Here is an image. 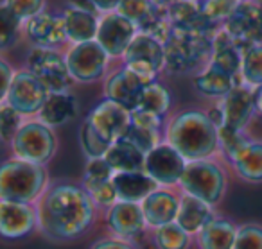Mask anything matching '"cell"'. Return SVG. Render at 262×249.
<instances>
[{
    "label": "cell",
    "mask_w": 262,
    "mask_h": 249,
    "mask_svg": "<svg viewBox=\"0 0 262 249\" xmlns=\"http://www.w3.org/2000/svg\"><path fill=\"white\" fill-rule=\"evenodd\" d=\"M38 208V231L58 244L81 238L95 222L97 206L83 185L54 183L47 188Z\"/></svg>",
    "instance_id": "1"
},
{
    "label": "cell",
    "mask_w": 262,
    "mask_h": 249,
    "mask_svg": "<svg viewBox=\"0 0 262 249\" xmlns=\"http://www.w3.org/2000/svg\"><path fill=\"white\" fill-rule=\"evenodd\" d=\"M164 142L172 145L187 162L208 160L219 152V129L207 111L187 109L167 122Z\"/></svg>",
    "instance_id": "2"
},
{
    "label": "cell",
    "mask_w": 262,
    "mask_h": 249,
    "mask_svg": "<svg viewBox=\"0 0 262 249\" xmlns=\"http://www.w3.org/2000/svg\"><path fill=\"white\" fill-rule=\"evenodd\" d=\"M49 172L45 165L9 158L0 169V201L34 202L47 192Z\"/></svg>",
    "instance_id": "3"
},
{
    "label": "cell",
    "mask_w": 262,
    "mask_h": 249,
    "mask_svg": "<svg viewBox=\"0 0 262 249\" xmlns=\"http://www.w3.org/2000/svg\"><path fill=\"white\" fill-rule=\"evenodd\" d=\"M215 34V33H214ZM214 34H201L180 31L172 27L169 40L165 41V69L169 72H189L210 61L212 56V36Z\"/></svg>",
    "instance_id": "4"
},
{
    "label": "cell",
    "mask_w": 262,
    "mask_h": 249,
    "mask_svg": "<svg viewBox=\"0 0 262 249\" xmlns=\"http://www.w3.org/2000/svg\"><path fill=\"white\" fill-rule=\"evenodd\" d=\"M226 185H228L226 170L223 169L221 163L208 158L187 163L178 187L183 194L194 195L215 208L225 197Z\"/></svg>",
    "instance_id": "5"
},
{
    "label": "cell",
    "mask_w": 262,
    "mask_h": 249,
    "mask_svg": "<svg viewBox=\"0 0 262 249\" xmlns=\"http://www.w3.org/2000/svg\"><path fill=\"white\" fill-rule=\"evenodd\" d=\"M9 145L15 158L36 163V165H47L56 154L58 140L52 127L45 126L36 119L26 120Z\"/></svg>",
    "instance_id": "6"
},
{
    "label": "cell",
    "mask_w": 262,
    "mask_h": 249,
    "mask_svg": "<svg viewBox=\"0 0 262 249\" xmlns=\"http://www.w3.org/2000/svg\"><path fill=\"white\" fill-rule=\"evenodd\" d=\"M27 70L49 90V94H65L74 79L69 72L65 54L56 49L33 47L27 56Z\"/></svg>",
    "instance_id": "7"
},
{
    "label": "cell",
    "mask_w": 262,
    "mask_h": 249,
    "mask_svg": "<svg viewBox=\"0 0 262 249\" xmlns=\"http://www.w3.org/2000/svg\"><path fill=\"white\" fill-rule=\"evenodd\" d=\"M69 72L77 83H94L104 77L108 69L110 56L97 41H86V43L72 45L65 52Z\"/></svg>",
    "instance_id": "8"
},
{
    "label": "cell",
    "mask_w": 262,
    "mask_h": 249,
    "mask_svg": "<svg viewBox=\"0 0 262 249\" xmlns=\"http://www.w3.org/2000/svg\"><path fill=\"white\" fill-rule=\"evenodd\" d=\"M49 95H51L49 90L36 79V76H33L27 69H22L16 70L15 79H13L8 95L2 102L15 108L24 117H38Z\"/></svg>",
    "instance_id": "9"
},
{
    "label": "cell",
    "mask_w": 262,
    "mask_h": 249,
    "mask_svg": "<svg viewBox=\"0 0 262 249\" xmlns=\"http://www.w3.org/2000/svg\"><path fill=\"white\" fill-rule=\"evenodd\" d=\"M187 160L176 151L167 142H162L160 145L146 154V165L144 172L158 183V187L172 188L178 187L182 176L185 172Z\"/></svg>",
    "instance_id": "10"
},
{
    "label": "cell",
    "mask_w": 262,
    "mask_h": 249,
    "mask_svg": "<svg viewBox=\"0 0 262 249\" xmlns=\"http://www.w3.org/2000/svg\"><path fill=\"white\" fill-rule=\"evenodd\" d=\"M137 34H139V27L135 24L124 18L117 11H113L106 13V15H102L99 18V29L95 41L104 49L106 54L112 59H122L127 47L131 45V41L135 40Z\"/></svg>",
    "instance_id": "11"
},
{
    "label": "cell",
    "mask_w": 262,
    "mask_h": 249,
    "mask_svg": "<svg viewBox=\"0 0 262 249\" xmlns=\"http://www.w3.org/2000/svg\"><path fill=\"white\" fill-rule=\"evenodd\" d=\"M223 29L235 40L241 51L262 41V4L257 0H243L237 11L223 24Z\"/></svg>",
    "instance_id": "12"
},
{
    "label": "cell",
    "mask_w": 262,
    "mask_h": 249,
    "mask_svg": "<svg viewBox=\"0 0 262 249\" xmlns=\"http://www.w3.org/2000/svg\"><path fill=\"white\" fill-rule=\"evenodd\" d=\"M86 120L108 144H115L131 127V111L110 99H102L86 115Z\"/></svg>",
    "instance_id": "13"
},
{
    "label": "cell",
    "mask_w": 262,
    "mask_h": 249,
    "mask_svg": "<svg viewBox=\"0 0 262 249\" xmlns=\"http://www.w3.org/2000/svg\"><path fill=\"white\" fill-rule=\"evenodd\" d=\"M38 230V208L34 202L0 201V233L8 240H20Z\"/></svg>",
    "instance_id": "14"
},
{
    "label": "cell",
    "mask_w": 262,
    "mask_h": 249,
    "mask_svg": "<svg viewBox=\"0 0 262 249\" xmlns=\"http://www.w3.org/2000/svg\"><path fill=\"white\" fill-rule=\"evenodd\" d=\"M104 220L113 237L124 240H137L146 233L149 228L144 219V212L140 202L119 201L104 212Z\"/></svg>",
    "instance_id": "15"
},
{
    "label": "cell",
    "mask_w": 262,
    "mask_h": 249,
    "mask_svg": "<svg viewBox=\"0 0 262 249\" xmlns=\"http://www.w3.org/2000/svg\"><path fill=\"white\" fill-rule=\"evenodd\" d=\"M219 106H221L223 117H225L223 126L237 131H246L253 115L257 113L255 90L246 84H237L228 95L221 99Z\"/></svg>",
    "instance_id": "16"
},
{
    "label": "cell",
    "mask_w": 262,
    "mask_h": 249,
    "mask_svg": "<svg viewBox=\"0 0 262 249\" xmlns=\"http://www.w3.org/2000/svg\"><path fill=\"white\" fill-rule=\"evenodd\" d=\"M180 197H182V194H176L172 188L164 187L147 195L140 202L147 228L155 231L162 226L176 222V217L180 212Z\"/></svg>",
    "instance_id": "17"
},
{
    "label": "cell",
    "mask_w": 262,
    "mask_h": 249,
    "mask_svg": "<svg viewBox=\"0 0 262 249\" xmlns=\"http://www.w3.org/2000/svg\"><path fill=\"white\" fill-rule=\"evenodd\" d=\"M144 88H146V84L135 74L129 72L126 66H122V69L110 74L108 79H106L104 99H110V101L124 106L133 113L135 109H139Z\"/></svg>",
    "instance_id": "18"
},
{
    "label": "cell",
    "mask_w": 262,
    "mask_h": 249,
    "mask_svg": "<svg viewBox=\"0 0 262 249\" xmlns=\"http://www.w3.org/2000/svg\"><path fill=\"white\" fill-rule=\"evenodd\" d=\"M24 33L33 41L34 47L56 49L58 45L69 41L63 15L54 13H40L29 22L24 24Z\"/></svg>",
    "instance_id": "19"
},
{
    "label": "cell",
    "mask_w": 262,
    "mask_h": 249,
    "mask_svg": "<svg viewBox=\"0 0 262 249\" xmlns=\"http://www.w3.org/2000/svg\"><path fill=\"white\" fill-rule=\"evenodd\" d=\"M180 194H182V197H180V212L176 217V222L190 237H198L203 231V228L215 217V208L190 194H183V192H180Z\"/></svg>",
    "instance_id": "20"
},
{
    "label": "cell",
    "mask_w": 262,
    "mask_h": 249,
    "mask_svg": "<svg viewBox=\"0 0 262 249\" xmlns=\"http://www.w3.org/2000/svg\"><path fill=\"white\" fill-rule=\"evenodd\" d=\"M169 18H171L174 29L189 31V33L214 34L219 29L203 15L200 4L183 2V0H176L174 4L169 8Z\"/></svg>",
    "instance_id": "21"
},
{
    "label": "cell",
    "mask_w": 262,
    "mask_h": 249,
    "mask_svg": "<svg viewBox=\"0 0 262 249\" xmlns=\"http://www.w3.org/2000/svg\"><path fill=\"white\" fill-rule=\"evenodd\" d=\"M127 63H146V65L155 66L158 72H162L165 69L164 43L149 34L139 33L122 58V65H127Z\"/></svg>",
    "instance_id": "22"
},
{
    "label": "cell",
    "mask_w": 262,
    "mask_h": 249,
    "mask_svg": "<svg viewBox=\"0 0 262 249\" xmlns=\"http://www.w3.org/2000/svg\"><path fill=\"white\" fill-rule=\"evenodd\" d=\"M235 174L248 183H262V142L248 138V142L230 160Z\"/></svg>",
    "instance_id": "23"
},
{
    "label": "cell",
    "mask_w": 262,
    "mask_h": 249,
    "mask_svg": "<svg viewBox=\"0 0 262 249\" xmlns=\"http://www.w3.org/2000/svg\"><path fill=\"white\" fill-rule=\"evenodd\" d=\"M119 201L142 202L149 194L158 190V183L146 172H119L113 176Z\"/></svg>",
    "instance_id": "24"
},
{
    "label": "cell",
    "mask_w": 262,
    "mask_h": 249,
    "mask_svg": "<svg viewBox=\"0 0 262 249\" xmlns=\"http://www.w3.org/2000/svg\"><path fill=\"white\" fill-rule=\"evenodd\" d=\"M104 158L115 170V174L144 172V165H146V152L126 138H120L115 144H112Z\"/></svg>",
    "instance_id": "25"
},
{
    "label": "cell",
    "mask_w": 262,
    "mask_h": 249,
    "mask_svg": "<svg viewBox=\"0 0 262 249\" xmlns=\"http://www.w3.org/2000/svg\"><path fill=\"white\" fill-rule=\"evenodd\" d=\"M239 226L230 219L215 215L196 237L200 249H233Z\"/></svg>",
    "instance_id": "26"
},
{
    "label": "cell",
    "mask_w": 262,
    "mask_h": 249,
    "mask_svg": "<svg viewBox=\"0 0 262 249\" xmlns=\"http://www.w3.org/2000/svg\"><path fill=\"white\" fill-rule=\"evenodd\" d=\"M77 115V101L70 92L65 94H51L45 101L41 111L38 113V120L49 127L65 126L67 122Z\"/></svg>",
    "instance_id": "27"
},
{
    "label": "cell",
    "mask_w": 262,
    "mask_h": 249,
    "mask_svg": "<svg viewBox=\"0 0 262 249\" xmlns=\"http://www.w3.org/2000/svg\"><path fill=\"white\" fill-rule=\"evenodd\" d=\"M241 84L239 77H233L230 74L223 72V70L215 69L212 65H207L201 72L194 76V86L205 97L212 99H223L228 95L233 88Z\"/></svg>",
    "instance_id": "28"
},
{
    "label": "cell",
    "mask_w": 262,
    "mask_h": 249,
    "mask_svg": "<svg viewBox=\"0 0 262 249\" xmlns=\"http://www.w3.org/2000/svg\"><path fill=\"white\" fill-rule=\"evenodd\" d=\"M63 18H65L67 27V38L72 45L77 43H86V41H94L97 38L99 29V16L92 15V13L81 11L72 6L63 11Z\"/></svg>",
    "instance_id": "29"
},
{
    "label": "cell",
    "mask_w": 262,
    "mask_h": 249,
    "mask_svg": "<svg viewBox=\"0 0 262 249\" xmlns=\"http://www.w3.org/2000/svg\"><path fill=\"white\" fill-rule=\"evenodd\" d=\"M241 84L257 90L262 84V41L243 49V65L239 74Z\"/></svg>",
    "instance_id": "30"
},
{
    "label": "cell",
    "mask_w": 262,
    "mask_h": 249,
    "mask_svg": "<svg viewBox=\"0 0 262 249\" xmlns=\"http://www.w3.org/2000/svg\"><path fill=\"white\" fill-rule=\"evenodd\" d=\"M139 109L155 113V115L164 119L169 113V109H171V94H169V90L160 81H155V83L147 84L144 88Z\"/></svg>",
    "instance_id": "31"
},
{
    "label": "cell",
    "mask_w": 262,
    "mask_h": 249,
    "mask_svg": "<svg viewBox=\"0 0 262 249\" xmlns=\"http://www.w3.org/2000/svg\"><path fill=\"white\" fill-rule=\"evenodd\" d=\"M153 242L157 249H189L192 237L178 222H171L153 231Z\"/></svg>",
    "instance_id": "32"
},
{
    "label": "cell",
    "mask_w": 262,
    "mask_h": 249,
    "mask_svg": "<svg viewBox=\"0 0 262 249\" xmlns=\"http://www.w3.org/2000/svg\"><path fill=\"white\" fill-rule=\"evenodd\" d=\"M79 144H81V149H83L84 156H86L88 160L104 158L108 149L112 147V144H108V142L94 129V126H92L86 119L83 120V124H81V127H79Z\"/></svg>",
    "instance_id": "33"
},
{
    "label": "cell",
    "mask_w": 262,
    "mask_h": 249,
    "mask_svg": "<svg viewBox=\"0 0 262 249\" xmlns=\"http://www.w3.org/2000/svg\"><path fill=\"white\" fill-rule=\"evenodd\" d=\"M155 11H157V8L149 0H120L119 8H117V13L135 24L139 31L153 18Z\"/></svg>",
    "instance_id": "34"
},
{
    "label": "cell",
    "mask_w": 262,
    "mask_h": 249,
    "mask_svg": "<svg viewBox=\"0 0 262 249\" xmlns=\"http://www.w3.org/2000/svg\"><path fill=\"white\" fill-rule=\"evenodd\" d=\"M113 176H115V170L106 162V158L88 160L86 167H84V172H83V183L81 185L84 187V190L90 192V190H94V188L112 181Z\"/></svg>",
    "instance_id": "35"
},
{
    "label": "cell",
    "mask_w": 262,
    "mask_h": 249,
    "mask_svg": "<svg viewBox=\"0 0 262 249\" xmlns=\"http://www.w3.org/2000/svg\"><path fill=\"white\" fill-rule=\"evenodd\" d=\"M241 4H243V0H203L200 6L203 15L214 26L219 27L237 11Z\"/></svg>",
    "instance_id": "36"
},
{
    "label": "cell",
    "mask_w": 262,
    "mask_h": 249,
    "mask_svg": "<svg viewBox=\"0 0 262 249\" xmlns=\"http://www.w3.org/2000/svg\"><path fill=\"white\" fill-rule=\"evenodd\" d=\"M24 27V22L16 15H13L4 4L0 6V47L9 49L16 40Z\"/></svg>",
    "instance_id": "37"
},
{
    "label": "cell",
    "mask_w": 262,
    "mask_h": 249,
    "mask_svg": "<svg viewBox=\"0 0 262 249\" xmlns=\"http://www.w3.org/2000/svg\"><path fill=\"white\" fill-rule=\"evenodd\" d=\"M22 126H24L22 113H18L15 108L2 102V106H0V137H2V140L6 144H11L13 138L16 137V133H18Z\"/></svg>",
    "instance_id": "38"
},
{
    "label": "cell",
    "mask_w": 262,
    "mask_h": 249,
    "mask_svg": "<svg viewBox=\"0 0 262 249\" xmlns=\"http://www.w3.org/2000/svg\"><path fill=\"white\" fill-rule=\"evenodd\" d=\"M248 134L246 131H237V129H232V127H219V151L225 154V158L232 160L233 154L243 147L244 144L248 142Z\"/></svg>",
    "instance_id": "39"
},
{
    "label": "cell",
    "mask_w": 262,
    "mask_h": 249,
    "mask_svg": "<svg viewBox=\"0 0 262 249\" xmlns=\"http://www.w3.org/2000/svg\"><path fill=\"white\" fill-rule=\"evenodd\" d=\"M2 4L26 24L36 15L43 13L45 0H4Z\"/></svg>",
    "instance_id": "40"
},
{
    "label": "cell",
    "mask_w": 262,
    "mask_h": 249,
    "mask_svg": "<svg viewBox=\"0 0 262 249\" xmlns=\"http://www.w3.org/2000/svg\"><path fill=\"white\" fill-rule=\"evenodd\" d=\"M233 249H262L260 224H243V226H239Z\"/></svg>",
    "instance_id": "41"
},
{
    "label": "cell",
    "mask_w": 262,
    "mask_h": 249,
    "mask_svg": "<svg viewBox=\"0 0 262 249\" xmlns=\"http://www.w3.org/2000/svg\"><path fill=\"white\" fill-rule=\"evenodd\" d=\"M88 194L94 199L95 206H97L99 210H104V212L112 208L115 202H119V195H117V188H115V185H113V179L101 185V187L94 188V190H90Z\"/></svg>",
    "instance_id": "42"
},
{
    "label": "cell",
    "mask_w": 262,
    "mask_h": 249,
    "mask_svg": "<svg viewBox=\"0 0 262 249\" xmlns=\"http://www.w3.org/2000/svg\"><path fill=\"white\" fill-rule=\"evenodd\" d=\"M90 249H137L135 244L129 240H124V238L119 237H104L95 240L94 244L90 245Z\"/></svg>",
    "instance_id": "43"
},
{
    "label": "cell",
    "mask_w": 262,
    "mask_h": 249,
    "mask_svg": "<svg viewBox=\"0 0 262 249\" xmlns=\"http://www.w3.org/2000/svg\"><path fill=\"white\" fill-rule=\"evenodd\" d=\"M15 74L16 70H13V66L6 59H0V99L2 101L8 95L9 86H11L13 79H15Z\"/></svg>",
    "instance_id": "44"
},
{
    "label": "cell",
    "mask_w": 262,
    "mask_h": 249,
    "mask_svg": "<svg viewBox=\"0 0 262 249\" xmlns=\"http://www.w3.org/2000/svg\"><path fill=\"white\" fill-rule=\"evenodd\" d=\"M70 6L76 9H81V11H86V13H92V15L99 16V9L95 8L94 0H70Z\"/></svg>",
    "instance_id": "45"
},
{
    "label": "cell",
    "mask_w": 262,
    "mask_h": 249,
    "mask_svg": "<svg viewBox=\"0 0 262 249\" xmlns=\"http://www.w3.org/2000/svg\"><path fill=\"white\" fill-rule=\"evenodd\" d=\"M95 8L99 9V13H113L117 11V8H119L120 0H94Z\"/></svg>",
    "instance_id": "46"
},
{
    "label": "cell",
    "mask_w": 262,
    "mask_h": 249,
    "mask_svg": "<svg viewBox=\"0 0 262 249\" xmlns=\"http://www.w3.org/2000/svg\"><path fill=\"white\" fill-rule=\"evenodd\" d=\"M255 106H257V113L262 115V84L255 90Z\"/></svg>",
    "instance_id": "47"
},
{
    "label": "cell",
    "mask_w": 262,
    "mask_h": 249,
    "mask_svg": "<svg viewBox=\"0 0 262 249\" xmlns=\"http://www.w3.org/2000/svg\"><path fill=\"white\" fill-rule=\"evenodd\" d=\"M155 8H171L176 0H149Z\"/></svg>",
    "instance_id": "48"
},
{
    "label": "cell",
    "mask_w": 262,
    "mask_h": 249,
    "mask_svg": "<svg viewBox=\"0 0 262 249\" xmlns=\"http://www.w3.org/2000/svg\"><path fill=\"white\" fill-rule=\"evenodd\" d=\"M183 2H192V4H201L203 0H183Z\"/></svg>",
    "instance_id": "49"
}]
</instances>
